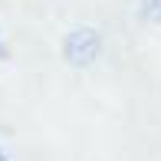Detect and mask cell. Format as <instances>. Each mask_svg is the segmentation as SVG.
I'll return each instance as SVG.
<instances>
[{
    "label": "cell",
    "mask_w": 161,
    "mask_h": 161,
    "mask_svg": "<svg viewBox=\"0 0 161 161\" xmlns=\"http://www.w3.org/2000/svg\"><path fill=\"white\" fill-rule=\"evenodd\" d=\"M99 53H102V36L92 26H79V30H72L63 40V59L69 66H76V69L92 66L99 59Z\"/></svg>",
    "instance_id": "1"
},
{
    "label": "cell",
    "mask_w": 161,
    "mask_h": 161,
    "mask_svg": "<svg viewBox=\"0 0 161 161\" xmlns=\"http://www.w3.org/2000/svg\"><path fill=\"white\" fill-rule=\"evenodd\" d=\"M138 13H142V20L161 26V0H138Z\"/></svg>",
    "instance_id": "2"
},
{
    "label": "cell",
    "mask_w": 161,
    "mask_h": 161,
    "mask_svg": "<svg viewBox=\"0 0 161 161\" xmlns=\"http://www.w3.org/2000/svg\"><path fill=\"white\" fill-rule=\"evenodd\" d=\"M0 59H10V49H7L3 43H0Z\"/></svg>",
    "instance_id": "3"
},
{
    "label": "cell",
    "mask_w": 161,
    "mask_h": 161,
    "mask_svg": "<svg viewBox=\"0 0 161 161\" xmlns=\"http://www.w3.org/2000/svg\"><path fill=\"white\" fill-rule=\"evenodd\" d=\"M0 161H7V158H3V151H0Z\"/></svg>",
    "instance_id": "4"
}]
</instances>
